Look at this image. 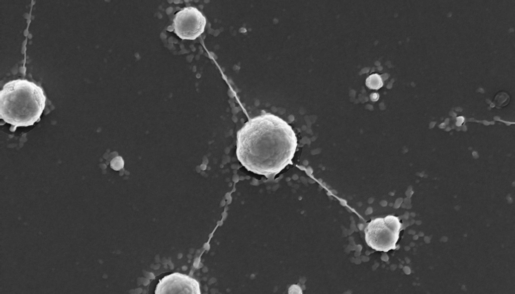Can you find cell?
Wrapping results in <instances>:
<instances>
[{
	"label": "cell",
	"instance_id": "1",
	"mask_svg": "<svg viewBox=\"0 0 515 294\" xmlns=\"http://www.w3.org/2000/svg\"><path fill=\"white\" fill-rule=\"evenodd\" d=\"M297 145L292 127L271 113L249 119L236 133L238 161L248 171L268 179L292 163Z\"/></svg>",
	"mask_w": 515,
	"mask_h": 294
},
{
	"label": "cell",
	"instance_id": "2",
	"mask_svg": "<svg viewBox=\"0 0 515 294\" xmlns=\"http://www.w3.org/2000/svg\"><path fill=\"white\" fill-rule=\"evenodd\" d=\"M44 90L27 79L9 81L0 91V118L14 132L38 122L46 105Z\"/></svg>",
	"mask_w": 515,
	"mask_h": 294
},
{
	"label": "cell",
	"instance_id": "3",
	"mask_svg": "<svg viewBox=\"0 0 515 294\" xmlns=\"http://www.w3.org/2000/svg\"><path fill=\"white\" fill-rule=\"evenodd\" d=\"M402 224L399 218L389 215L372 220L365 228V239L373 249L387 252L396 248Z\"/></svg>",
	"mask_w": 515,
	"mask_h": 294
},
{
	"label": "cell",
	"instance_id": "4",
	"mask_svg": "<svg viewBox=\"0 0 515 294\" xmlns=\"http://www.w3.org/2000/svg\"><path fill=\"white\" fill-rule=\"evenodd\" d=\"M206 19L202 12L194 7H186L175 14L173 26L174 32L182 40H193L204 32Z\"/></svg>",
	"mask_w": 515,
	"mask_h": 294
},
{
	"label": "cell",
	"instance_id": "5",
	"mask_svg": "<svg viewBox=\"0 0 515 294\" xmlns=\"http://www.w3.org/2000/svg\"><path fill=\"white\" fill-rule=\"evenodd\" d=\"M155 294H200L198 281L191 276L175 272L159 280Z\"/></svg>",
	"mask_w": 515,
	"mask_h": 294
},
{
	"label": "cell",
	"instance_id": "6",
	"mask_svg": "<svg viewBox=\"0 0 515 294\" xmlns=\"http://www.w3.org/2000/svg\"><path fill=\"white\" fill-rule=\"evenodd\" d=\"M366 86L370 89L378 90L383 86L381 76L377 74L370 75L366 81Z\"/></svg>",
	"mask_w": 515,
	"mask_h": 294
},
{
	"label": "cell",
	"instance_id": "7",
	"mask_svg": "<svg viewBox=\"0 0 515 294\" xmlns=\"http://www.w3.org/2000/svg\"><path fill=\"white\" fill-rule=\"evenodd\" d=\"M510 101V97L505 92L500 91L495 96L492 103L497 107H502L508 105Z\"/></svg>",
	"mask_w": 515,
	"mask_h": 294
},
{
	"label": "cell",
	"instance_id": "8",
	"mask_svg": "<svg viewBox=\"0 0 515 294\" xmlns=\"http://www.w3.org/2000/svg\"><path fill=\"white\" fill-rule=\"evenodd\" d=\"M124 162L122 158L117 156L112 160L110 162L111 167L116 171H119L124 167Z\"/></svg>",
	"mask_w": 515,
	"mask_h": 294
},
{
	"label": "cell",
	"instance_id": "9",
	"mask_svg": "<svg viewBox=\"0 0 515 294\" xmlns=\"http://www.w3.org/2000/svg\"><path fill=\"white\" fill-rule=\"evenodd\" d=\"M289 293H302L301 288L297 285H292L289 287Z\"/></svg>",
	"mask_w": 515,
	"mask_h": 294
},
{
	"label": "cell",
	"instance_id": "10",
	"mask_svg": "<svg viewBox=\"0 0 515 294\" xmlns=\"http://www.w3.org/2000/svg\"><path fill=\"white\" fill-rule=\"evenodd\" d=\"M379 97L378 93H373L370 95L371 100L372 101H376L378 100Z\"/></svg>",
	"mask_w": 515,
	"mask_h": 294
}]
</instances>
